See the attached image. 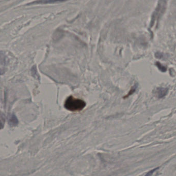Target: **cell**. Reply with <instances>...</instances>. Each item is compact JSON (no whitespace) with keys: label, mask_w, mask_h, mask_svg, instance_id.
I'll return each mask as SVG.
<instances>
[{"label":"cell","mask_w":176,"mask_h":176,"mask_svg":"<svg viewBox=\"0 0 176 176\" xmlns=\"http://www.w3.org/2000/svg\"><path fill=\"white\" fill-rule=\"evenodd\" d=\"M86 107V102L83 100L70 96L65 101L64 107L71 112L81 111Z\"/></svg>","instance_id":"6da1fadb"},{"label":"cell","mask_w":176,"mask_h":176,"mask_svg":"<svg viewBox=\"0 0 176 176\" xmlns=\"http://www.w3.org/2000/svg\"><path fill=\"white\" fill-rule=\"evenodd\" d=\"M168 93V89L165 88H157L155 91V94L156 96L159 98H163Z\"/></svg>","instance_id":"7a4b0ae2"},{"label":"cell","mask_w":176,"mask_h":176,"mask_svg":"<svg viewBox=\"0 0 176 176\" xmlns=\"http://www.w3.org/2000/svg\"><path fill=\"white\" fill-rule=\"evenodd\" d=\"M8 123L11 126H17L18 124V120L15 115L12 114L11 115L9 118Z\"/></svg>","instance_id":"3957f363"},{"label":"cell","mask_w":176,"mask_h":176,"mask_svg":"<svg viewBox=\"0 0 176 176\" xmlns=\"http://www.w3.org/2000/svg\"><path fill=\"white\" fill-rule=\"evenodd\" d=\"M59 1H52V0H43L39 1H35L32 3H29L27 5L39 4H49V3H54L59 2Z\"/></svg>","instance_id":"277c9868"},{"label":"cell","mask_w":176,"mask_h":176,"mask_svg":"<svg viewBox=\"0 0 176 176\" xmlns=\"http://www.w3.org/2000/svg\"><path fill=\"white\" fill-rule=\"evenodd\" d=\"M5 123V116L4 114L0 111V130L3 129Z\"/></svg>","instance_id":"5b68a950"},{"label":"cell","mask_w":176,"mask_h":176,"mask_svg":"<svg viewBox=\"0 0 176 176\" xmlns=\"http://www.w3.org/2000/svg\"><path fill=\"white\" fill-rule=\"evenodd\" d=\"M156 65H157V67H158L159 69L160 70L163 71V72L165 71L166 70V68L164 66L162 65V64L159 63V62H157V63H156Z\"/></svg>","instance_id":"8992f818"},{"label":"cell","mask_w":176,"mask_h":176,"mask_svg":"<svg viewBox=\"0 0 176 176\" xmlns=\"http://www.w3.org/2000/svg\"><path fill=\"white\" fill-rule=\"evenodd\" d=\"M158 169L159 167H157V168H155V169H152V170H150V171H149V172L146 174V176H151V175L153 174V173H155L157 169Z\"/></svg>","instance_id":"52a82bcc"}]
</instances>
